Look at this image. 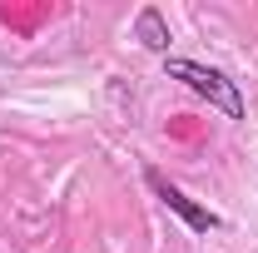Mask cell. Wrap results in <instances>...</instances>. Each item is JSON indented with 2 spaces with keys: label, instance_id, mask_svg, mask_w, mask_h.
Masks as SVG:
<instances>
[{
  "label": "cell",
  "instance_id": "obj_1",
  "mask_svg": "<svg viewBox=\"0 0 258 253\" xmlns=\"http://www.w3.org/2000/svg\"><path fill=\"white\" fill-rule=\"evenodd\" d=\"M164 75H169V80H179V85H189L194 95H204L209 104H214V109H224L228 119H243V95H238V85L228 80L224 70L169 55V60H164Z\"/></svg>",
  "mask_w": 258,
  "mask_h": 253
},
{
  "label": "cell",
  "instance_id": "obj_2",
  "mask_svg": "<svg viewBox=\"0 0 258 253\" xmlns=\"http://www.w3.org/2000/svg\"><path fill=\"white\" fill-rule=\"evenodd\" d=\"M144 184L154 189V199H159V204L169 209V214H179V219L189 223V228H199V233H209V228H219V214H214V209H204V204H194V199H189L184 189H174V184L164 179L159 169H149V174H144Z\"/></svg>",
  "mask_w": 258,
  "mask_h": 253
},
{
  "label": "cell",
  "instance_id": "obj_3",
  "mask_svg": "<svg viewBox=\"0 0 258 253\" xmlns=\"http://www.w3.org/2000/svg\"><path fill=\"white\" fill-rule=\"evenodd\" d=\"M134 40H139L144 50H159L164 60H169V40H174V35H169V20H164L154 5H144V10L134 15Z\"/></svg>",
  "mask_w": 258,
  "mask_h": 253
}]
</instances>
